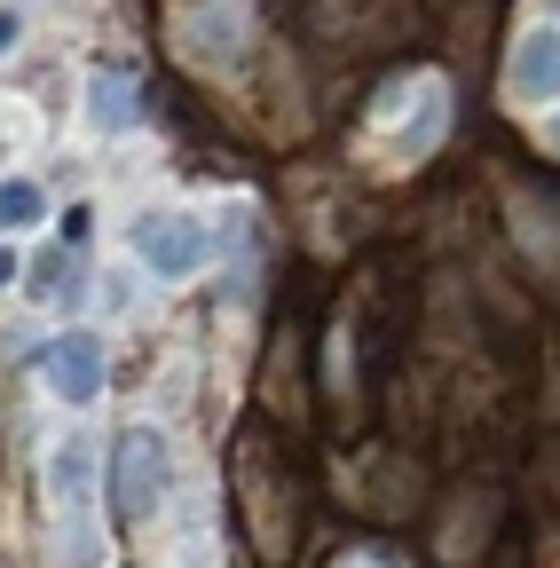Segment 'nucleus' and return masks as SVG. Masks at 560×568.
<instances>
[{"mask_svg":"<svg viewBox=\"0 0 560 568\" xmlns=\"http://www.w3.org/2000/svg\"><path fill=\"white\" fill-rule=\"evenodd\" d=\"M222 261V230L205 222V213H143L134 222V268L159 276V284H197L205 268Z\"/></svg>","mask_w":560,"mask_h":568,"instance_id":"obj_1","label":"nucleus"},{"mask_svg":"<svg viewBox=\"0 0 560 568\" xmlns=\"http://www.w3.org/2000/svg\"><path fill=\"white\" fill-rule=\"evenodd\" d=\"M32 372H40V387H48L55 403L88 410V403L111 387V347H103L95 324H72V332H55V339L32 347Z\"/></svg>","mask_w":560,"mask_h":568,"instance_id":"obj_2","label":"nucleus"},{"mask_svg":"<svg viewBox=\"0 0 560 568\" xmlns=\"http://www.w3.org/2000/svg\"><path fill=\"white\" fill-rule=\"evenodd\" d=\"M111 466H119V481H111V489H119V514H126V521H151L159 497L174 489V443L159 435V426H126Z\"/></svg>","mask_w":560,"mask_h":568,"instance_id":"obj_3","label":"nucleus"},{"mask_svg":"<svg viewBox=\"0 0 560 568\" xmlns=\"http://www.w3.org/2000/svg\"><path fill=\"white\" fill-rule=\"evenodd\" d=\"M506 95L521 111H560V24H529L506 55Z\"/></svg>","mask_w":560,"mask_h":568,"instance_id":"obj_4","label":"nucleus"},{"mask_svg":"<svg viewBox=\"0 0 560 568\" xmlns=\"http://www.w3.org/2000/svg\"><path fill=\"white\" fill-rule=\"evenodd\" d=\"M245 9L237 0H205L197 17H182V55L197 63V71H237L245 63Z\"/></svg>","mask_w":560,"mask_h":568,"instance_id":"obj_5","label":"nucleus"},{"mask_svg":"<svg viewBox=\"0 0 560 568\" xmlns=\"http://www.w3.org/2000/svg\"><path fill=\"white\" fill-rule=\"evenodd\" d=\"M88 126H95V134H111V142L143 126V88H134V71L103 63L95 80H88Z\"/></svg>","mask_w":560,"mask_h":568,"instance_id":"obj_6","label":"nucleus"},{"mask_svg":"<svg viewBox=\"0 0 560 568\" xmlns=\"http://www.w3.org/2000/svg\"><path fill=\"white\" fill-rule=\"evenodd\" d=\"M513 237L529 245L537 268H560V197L552 190H513Z\"/></svg>","mask_w":560,"mask_h":568,"instance_id":"obj_7","label":"nucleus"},{"mask_svg":"<svg viewBox=\"0 0 560 568\" xmlns=\"http://www.w3.org/2000/svg\"><path fill=\"white\" fill-rule=\"evenodd\" d=\"M55 222V197H48V182H32V174H0V237H40Z\"/></svg>","mask_w":560,"mask_h":568,"instance_id":"obj_8","label":"nucleus"},{"mask_svg":"<svg viewBox=\"0 0 560 568\" xmlns=\"http://www.w3.org/2000/svg\"><path fill=\"white\" fill-rule=\"evenodd\" d=\"M88 466H95V443H88V435H63V443H55V458H48V489L63 497V506H80V497L95 489Z\"/></svg>","mask_w":560,"mask_h":568,"instance_id":"obj_9","label":"nucleus"},{"mask_svg":"<svg viewBox=\"0 0 560 568\" xmlns=\"http://www.w3.org/2000/svg\"><path fill=\"white\" fill-rule=\"evenodd\" d=\"M24 301H72V245H40L24 261V284H17Z\"/></svg>","mask_w":560,"mask_h":568,"instance_id":"obj_10","label":"nucleus"},{"mask_svg":"<svg viewBox=\"0 0 560 568\" xmlns=\"http://www.w3.org/2000/svg\"><path fill=\"white\" fill-rule=\"evenodd\" d=\"M55 560H63V568H95V560H103V529H95L80 506L55 521Z\"/></svg>","mask_w":560,"mask_h":568,"instance_id":"obj_11","label":"nucleus"},{"mask_svg":"<svg viewBox=\"0 0 560 568\" xmlns=\"http://www.w3.org/2000/svg\"><path fill=\"white\" fill-rule=\"evenodd\" d=\"M103 284H111V293H103V316H126V308H134V276H126V268H111Z\"/></svg>","mask_w":560,"mask_h":568,"instance_id":"obj_12","label":"nucleus"},{"mask_svg":"<svg viewBox=\"0 0 560 568\" xmlns=\"http://www.w3.org/2000/svg\"><path fill=\"white\" fill-rule=\"evenodd\" d=\"M332 568H403V560H395V552H379V545H347Z\"/></svg>","mask_w":560,"mask_h":568,"instance_id":"obj_13","label":"nucleus"},{"mask_svg":"<svg viewBox=\"0 0 560 568\" xmlns=\"http://www.w3.org/2000/svg\"><path fill=\"white\" fill-rule=\"evenodd\" d=\"M24 284V261H17V245H0V293H17Z\"/></svg>","mask_w":560,"mask_h":568,"instance_id":"obj_14","label":"nucleus"},{"mask_svg":"<svg viewBox=\"0 0 560 568\" xmlns=\"http://www.w3.org/2000/svg\"><path fill=\"white\" fill-rule=\"evenodd\" d=\"M17 40H24V17H17V9H0V55H9Z\"/></svg>","mask_w":560,"mask_h":568,"instance_id":"obj_15","label":"nucleus"},{"mask_svg":"<svg viewBox=\"0 0 560 568\" xmlns=\"http://www.w3.org/2000/svg\"><path fill=\"white\" fill-rule=\"evenodd\" d=\"M537 142H544V151L560 159V111H544V126H537Z\"/></svg>","mask_w":560,"mask_h":568,"instance_id":"obj_16","label":"nucleus"},{"mask_svg":"<svg viewBox=\"0 0 560 568\" xmlns=\"http://www.w3.org/2000/svg\"><path fill=\"white\" fill-rule=\"evenodd\" d=\"M0 159H9V151H0ZM0 174H9V166H0Z\"/></svg>","mask_w":560,"mask_h":568,"instance_id":"obj_17","label":"nucleus"}]
</instances>
